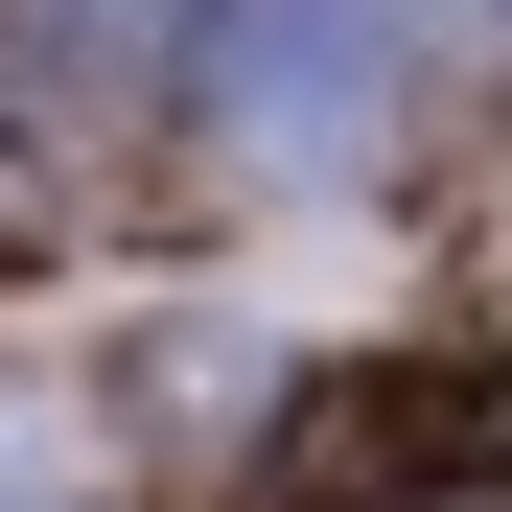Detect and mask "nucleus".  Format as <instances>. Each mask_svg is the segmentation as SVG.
Here are the masks:
<instances>
[{
    "mask_svg": "<svg viewBox=\"0 0 512 512\" xmlns=\"http://www.w3.org/2000/svg\"><path fill=\"white\" fill-rule=\"evenodd\" d=\"M47 24H70V47H117V24H163V0H47Z\"/></svg>",
    "mask_w": 512,
    "mask_h": 512,
    "instance_id": "2",
    "label": "nucleus"
},
{
    "mask_svg": "<svg viewBox=\"0 0 512 512\" xmlns=\"http://www.w3.org/2000/svg\"><path fill=\"white\" fill-rule=\"evenodd\" d=\"M373 94H396V0H233V47H210V140L256 187H326L373 140Z\"/></svg>",
    "mask_w": 512,
    "mask_h": 512,
    "instance_id": "1",
    "label": "nucleus"
}]
</instances>
